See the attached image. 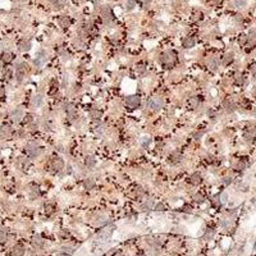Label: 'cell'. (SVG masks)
I'll list each match as a JSON object with an SVG mask.
<instances>
[{
    "label": "cell",
    "instance_id": "cell-11",
    "mask_svg": "<svg viewBox=\"0 0 256 256\" xmlns=\"http://www.w3.org/2000/svg\"><path fill=\"white\" fill-rule=\"evenodd\" d=\"M195 44H196V40L193 37H186L184 40H183V48L184 49H191V48H193L195 46Z\"/></svg>",
    "mask_w": 256,
    "mask_h": 256
},
{
    "label": "cell",
    "instance_id": "cell-29",
    "mask_svg": "<svg viewBox=\"0 0 256 256\" xmlns=\"http://www.w3.org/2000/svg\"><path fill=\"white\" fill-rule=\"evenodd\" d=\"M91 118L94 119V121H99V119L101 118V111L100 110H92L91 111Z\"/></svg>",
    "mask_w": 256,
    "mask_h": 256
},
{
    "label": "cell",
    "instance_id": "cell-12",
    "mask_svg": "<svg viewBox=\"0 0 256 256\" xmlns=\"http://www.w3.org/2000/svg\"><path fill=\"white\" fill-rule=\"evenodd\" d=\"M255 45H256V33L255 32H252V33H250L249 36H247V42H246V46H249V48H255Z\"/></svg>",
    "mask_w": 256,
    "mask_h": 256
},
{
    "label": "cell",
    "instance_id": "cell-25",
    "mask_svg": "<svg viewBox=\"0 0 256 256\" xmlns=\"http://www.w3.org/2000/svg\"><path fill=\"white\" fill-rule=\"evenodd\" d=\"M83 184H85V188H86V189H92V188L95 187V181L92 179V178H88V179L85 181Z\"/></svg>",
    "mask_w": 256,
    "mask_h": 256
},
{
    "label": "cell",
    "instance_id": "cell-19",
    "mask_svg": "<svg viewBox=\"0 0 256 256\" xmlns=\"http://www.w3.org/2000/svg\"><path fill=\"white\" fill-rule=\"evenodd\" d=\"M233 59H234V55H233V53H228V54H226L224 55V58H223V65H229L232 61H233Z\"/></svg>",
    "mask_w": 256,
    "mask_h": 256
},
{
    "label": "cell",
    "instance_id": "cell-2",
    "mask_svg": "<svg viewBox=\"0 0 256 256\" xmlns=\"http://www.w3.org/2000/svg\"><path fill=\"white\" fill-rule=\"evenodd\" d=\"M174 60H176V54L173 51H164L161 54L160 56V61L163 65H165V67H170V65H173Z\"/></svg>",
    "mask_w": 256,
    "mask_h": 256
},
{
    "label": "cell",
    "instance_id": "cell-37",
    "mask_svg": "<svg viewBox=\"0 0 256 256\" xmlns=\"http://www.w3.org/2000/svg\"><path fill=\"white\" fill-rule=\"evenodd\" d=\"M209 68H210V69H213V71H216V68H218V63H216L215 60L209 61Z\"/></svg>",
    "mask_w": 256,
    "mask_h": 256
},
{
    "label": "cell",
    "instance_id": "cell-47",
    "mask_svg": "<svg viewBox=\"0 0 256 256\" xmlns=\"http://www.w3.org/2000/svg\"><path fill=\"white\" fill-rule=\"evenodd\" d=\"M213 236H214V231L211 229V232H208V233H206V236H205V238H206V239H209V238H211Z\"/></svg>",
    "mask_w": 256,
    "mask_h": 256
},
{
    "label": "cell",
    "instance_id": "cell-24",
    "mask_svg": "<svg viewBox=\"0 0 256 256\" xmlns=\"http://www.w3.org/2000/svg\"><path fill=\"white\" fill-rule=\"evenodd\" d=\"M151 208H153V200H146L145 202H142V205H141V210H143V211L150 210Z\"/></svg>",
    "mask_w": 256,
    "mask_h": 256
},
{
    "label": "cell",
    "instance_id": "cell-43",
    "mask_svg": "<svg viewBox=\"0 0 256 256\" xmlns=\"http://www.w3.org/2000/svg\"><path fill=\"white\" fill-rule=\"evenodd\" d=\"M145 69L146 68H145V65H143V64H138L137 65V72L138 73H143V72H145Z\"/></svg>",
    "mask_w": 256,
    "mask_h": 256
},
{
    "label": "cell",
    "instance_id": "cell-20",
    "mask_svg": "<svg viewBox=\"0 0 256 256\" xmlns=\"http://www.w3.org/2000/svg\"><path fill=\"white\" fill-rule=\"evenodd\" d=\"M59 25L61 27H68L71 26V18L67 17V15H61V17L59 18Z\"/></svg>",
    "mask_w": 256,
    "mask_h": 256
},
{
    "label": "cell",
    "instance_id": "cell-14",
    "mask_svg": "<svg viewBox=\"0 0 256 256\" xmlns=\"http://www.w3.org/2000/svg\"><path fill=\"white\" fill-rule=\"evenodd\" d=\"M42 100H44V98H42V95L41 94H36L32 98V105L35 106V108H38L42 104Z\"/></svg>",
    "mask_w": 256,
    "mask_h": 256
},
{
    "label": "cell",
    "instance_id": "cell-18",
    "mask_svg": "<svg viewBox=\"0 0 256 256\" xmlns=\"http://www.w3.org/2000/svg\"><path fill=\"white\" fill-rule=\"evenodd\" d=\"M25 254V247L21 245H15L13 247V256H22Z\"/></svg>",
    "mask_w": 256,
    "mask_h": 256
},
{
    "label": "cell",
    "instance_id": "cell-41",
    "mask_svg": "<svg viewBox=\"0 0 256 256\" xmlns=\"http://www.w3.org/2000/svg\"><path fill=\"white\" fill-rule=\"evenodd\" d=\"M36 196H38V188L32 187V189H31V197H36Z\"/></svg>",
    "mask_w": 256,
    "mask_h": 256
},
{
    "label": "cell",
    "instance_id": "cell-21",
    "mask_svg": "<svg viewBox=\"0 0 256 256\" xmlns=\"http://www.w3.org/2000/svg\"><path fill=\"white\" fill-rule=\"evenodd\" d=\"M101 15L104 18H111V15H113V12H111V9L109 7H103L101 8Z\"/></svg>",
    "mask_w": 256,
    "mask_h": 256
},
{
    "label": "cell",
    "instance_id": "cell-4",
    "mask_svg": "<svg viewBox=\"0 0 256 256\" xmlns=\"http://www.w3.org/2000/svg\"><path fill=\"white\" fill-rule=\"evenodd\" d=\"M126 104L132 109H135V108H137L140 104H141V99L138 98L137 95H132V96H128L126 99Z\"/></svg>",
    "mask_w": 256,
    "mask_h": 256
},
{
    "label": "cell",
    "instance_id": "cell-32",
    "mask_svg": "<svg viewBox=\"0 0 256 256\" xmlns=\"http://www.w3.org/2000/svg\"><path fill=\"white\" fill-rule=\"evenodd\" d=\"M245 168H246V163L243 160H238L237 164H236V169L237 170H243Z\"/></svg>",
    "mask_w": 256,
    "mask_h": 256
},
{
    "label": "cell",
    "instance_id": "cell-38",
    "mask_svg": "<svg viewBox=\"0 0 256 256\" xmlns=\"http://www.w3.org/2000/svg\"><path fill=\"white\" fill-rule=\"evenodd\" d=\"M246 5V0H236V7L237 8H243Z\"/></svg>",
    "mask_w": 256,
    "mask_h": 256
},
{
    "label": "cell",
    "instance_id": "cell-40",
    "mask_svg": "<svg viewBox=\"0 0 256 256\" xmlns=\"http://www.w3.org/2000/svg\"><path fill=\"white\" fill-rule=\"evenodd\" d=\"M7 237V232L0 228V242H4V239Z\"/></svg>",
    "mask_w": 256,
    "mask_h": 256
},
{
    "label": "cell",
    "instance_id": "cell-33",
    "mask_svg": "<svg viewBox=\"0 0 256 256\" xmlns=\"http://www.w3.org/2000/svg\"><path fill=\"white\" fill-rule=\"evenodd\" d=\"M135 7H136V0H128L127 4H126L127 10H132Z\"/></svg>",
    "mask_w": 256,
    "mask_h": 256
},
{
    "label": "cell",
    "instance_id": "cell-39",
    "mask_svg": "<svg viewBox=\"0 0 256 256\" xmlns=\"http://www.w3.org/2000/svg\"><path fill=\"white\" fill-rule=\"evenodd\" d=\"M247 189H249V186H247L246 183H241L238 186V191H243V192H246Z\"/></svg>",
    "mask_w": 256,
    "mask_h": 256
},
{
    "label": "cell",
    "instance_id": "cell-35",
    "mask_svg": "<svg viewBox=\"0 0 256 256\" xmlns=\"http://www.w3.org/2000/svg\"><path fill=\"white\" fill-rule=\"evenodd\" d=\"M193 199H195V201L197 204H201V202H204V196L201 195V193H196L195 195V197H193Z\"/></svg>",
    "mask_w": 256,
    "mask_h": 256
},
{
    "label": "cell",
    "instance_id": "cell-36",
    "mask_svg": "<svg viewBox=\"0 0 256 256\" xmlns=\"http://www.w3.org/2000/svg\"><path fill=\"white\" fill-rule=\"evenodd\" d=\"M151 143V138L150 137H143L142 138V146L143 147H147Z\"/></svg>",
    "mask_w": 256,
    "mask_h": 256
},
{
    "label": "cell",
    "instance_id": "cell-56",
    "mask_svg": "<svg viewBox=\"0 0 256 256\" xmlns=\"http://www.w3.org/2000/svg\"><path fill=\"white\" fill-rule=\"evenodd\" d=\"M255 177H256V172H255Z\"/></svg>",
    "mask_w": 256,
    "mask_h": 256
},
{
    "label": "cell",
    "instance_id": "cell-3",
    "mask_svg": "<svg viewBox=\"0 0 256 256\" xmlns=\"http://www.w3.org/2000/svg\"><path fill=\"white\" fill-rule=\"evenodd\" d=\"M27 154H28L31 158H36L41 154V147L38 146L36 142H30L28 145H27Z\"/></svg>",
    "mask_w": 256,
    "mask_h": 256
},
{
    "label": "cell",
    "instance_id": "cell-31",
    "mask_svg": "<svg viewBox=\"0 0 256 256\" xmlns=\"http://www.w3.org/2000/svg\"><path fill=\"white\" fill-rule=\"evenodd\" d=\"M3 60L5 61V63H10V61L13 60V55H12L10 53H4L3 54Z\"/></svg>",
    "mask_w": 256,
    "mask_h": 256
},
{
    "label": "cell",
    "instance_id": "cell-9",
    "mask_svg": "<svg viewBox=\"0 0 256 256\" xmlns=\"http://www.w3.org/2000/svg\"><path fill=\"white\" fill-rule=\"evenodd\" d=\"M23 117H25V114H23L22 109H15V110L12 111V119H13L14 122H19Z\"/></svg>",
    "mask_w": 256,
    "mask_h": 256
},
{
    "label": "cell",
    "instance_id": "cell-34",
    "mask_svg": "<svg viewBox=\"0 0 256 256\" xmlns=\"http://www.w3.org/2000/svg\"><path fill=\"white\" fill-rule=\"evenodd\" d=\"M255 137V131H252V132H247V133H245V138H246V141H251Z\"/></svg>",
    "mask_w": 256,
    "mask_h": 256
},
{
    "label": "cell",
    "instance_id": "cell-8",
    "mask_svg": "<svg viewBox=\"0 0 256 256\" xmlns=\"http://www.w3.org/2000/svg\"><path fill=\"white\" fill-rule=\"evenodd\" d=\"M201 181H202V178H201V176L199 173H193V174H191V177H189V183L192 186H199L201 183Z\"/></svg>",
    "mask_w": 256,
    "mask_h": 256
},
{
    "label": "cell",
    "instance_id": "cell-17",
    "mask_svg": "<svg viewBox=\"0 0 256 256\" xmlns=\"http://www.w3.org/2000/svg\"><path fill=\"white\" fill-rule=\"evenodd\" d=\"M111 233H113V228H104L103 231H100L99 237L108 238V237H110V236H111Z\"/></svg>",
    "mask_w": 256,
    "mask_h": 256
},
{
    "label": "cell",
    "instance_id": "cell-6",
    "mask_svg": "<svg viewBox=\"0 0 256 256\" xmlns=\"http://www.w3.org/2000/svg\"><path fill=\"white\" fill-rule=\"evenodd\" d=\"M26 71H27V65L25 63H21L17 68H15V77H17V80L19 82H21L23 80V77L26 76Z\"/></svg>",
    "mask_w": 256,
    "mask_h": 256
},
{
    "label": "cell",
    "instance_id": "cell-10",
    "mask_svg": "<svg viewBox=\"0 0 256 256\" xmlns=\"http://www.w3.org/2000/svg\"><path fill=\"white\" fill-rule=\"evenodd\" d=\"M182 160V155L179 153H172L169 156V163L170 164H178Z\"/></svg>",
    "mask_w": 256,
    "mask_h": 256
},
{
    "label": "cell",
    "instance_id": "cell-28",
    "mask_svg": "<svg viewBox=\"0 0 256 256\" xmlns=\"http://www.w3.org/2000/svg\"><path fill=\"white\" fill-rule=\"evenodd\" d=\"M216 197L219 199V200H218V202H219V204H226V202H227V200H228V195H227L226 192L219 193V195L216 196Z\"/></svg>",
    "mask_w": 256,
    "mask_h": 256
},
{
    "label": "cell",
    "instance_id": "cell-54",
    "mask_svg": "<svg viewBox=\"0 0 256 256\" xmlns=\"http://www.w3.org/2000/svg\"><path fill=\"white\" fill-rule=\"evenodd\" d=\"M254 114H256V108H254Z\"/></svg>",
    "mask_w": 256,
    "mask_h": 256
},
{
    "label": "cell",
    "instance_id": "cell-55",
    "mask_svg": "<svg viewBox=\"0 0 256 256\" xmlns=\"http://www.w3.org/2000/svg\"><path fill=\"white\" fill-rule=\"evenodd\" d=\"M255 249H256V243H255Z\"/></svg>",
    "mask_w": 256,
    "mask_h": 256
},
{
    "label": "cell",
    "instance_id": "cell-48",
    "mask_svg": "<svg viewBox=\"0 0 256 256\" xmlns=\"http://www.w3.org/2000/svg\"><path fill=\"white\" fill-rule=\"evenodd\" d=\"M163 209H164V205H163V204H158V205H156V210H158V211H159V210L161 211Z\"/></svg>",
    "mask_w": 256,
    "mask_h": 256
},
{
    "label": "cell",
    "instance_id": "cell-26",
    "mask_svg": "<svg viewBox=\"0 0 256 256\" xmlns=\"http://www.w3.org/2000/svg\"><path fill=\"white\" fill-rule=\"evenodd\" d=\"M234 80H236V83L237 85H243L245 83V77H243L242 73H236Z\"/></svg>",
    "mask_w": 256,
    "mask_h": 256
},
{
    "label": "cell",
    "instance_id": "cell-30",
    "mask_svg": "<svg viewBox=\"0 0 256 256\" xmlns=\"http://www.w3.org/2000/svg\"><path fill=\"white\" fill-rule=\"evenodd\" d=\"M199 103H200L199 101V98H196V96H195V98H191V99L188 100V104H189V106H191V108H197Z\"/></svg>",
    "mask_w": 256,
    "mask_h": 256
},
{
    "label": "cell",
    "instance_id": "cell-23",
    "mask_svg": "<svg viewBox=\"0 0 256 256\" xmlns=\"http://www.w3.org/2000/svg\"><path fill=\"white\" fill-rule=\"evenodd\" d=\"M65 4V0H51V5L55 8V9H60L63 8Z\"/></svg>",
    "mask_w": 256,
    "mask_h": 256
},
{
    "label": "cell",
    "instance_id": "cell-53",
    "mask_svg": "<svg viewBox=\"0 0 256 256\" xmlns=\"http://www.w3.org/2000/svg\"><path fill=\"white\" fill-rule=\"evenodd\" d=\"M137 256H146V255H143V254H138Z\"/></svg>",
    "mask_w": 256,
    "mask_h": 256
},
{
    "label": "cell",
    "instance_id": "cell-46",
    "mask_svg": "<svg viewBox=\"0 0 256 256\" xmlns=\"http://www.w3.org/2000/svg\"><path fill=\"white\" fill-rule=\"evenodd\" d=\"M246 42H247V36H245V35H242V37H239V44L246 45Z\"/></svg>",
    "mask_w": 256,
    "mask_h": 256
},
{
    "label": "cell",
    "instance_id": "cell-27",
    "mask_svg": "<svg viewBox=\"0 0 256 256\" xmlns=\"http://www.w3.org/2000/svg\"><path fill=\"white\" fill-rule=\"evenodd\" d=\"M32 245L35 247H42V245H44V241H42L38 236H36V237H33V239H32Z\"/></svg>",
    "mask_w": 256,
    "mask_h": 256
},
{
    "label": "cell",
    "instance_id": "cell-1",
    "mask_svg": "<svg viewBox=\"0 0 256 256\" xmlns=\"http://www.w3.org/2000/svg\"><path fill=\"white\" fill-rule=\"evenodd\" d=\"M163 106H164V100H163L161 98L155 96V98H151L150 100H147V108H150L153 111L161 110Z\"/></svg>",
    "mask_w": 256,
    "mask_h": 256
},
{
    "label": "cell",
    "instance_id": "cell-45",
    "mask_svg": "<svg viewBox=\"0 0 256 256\" xmlns=\"http://www.w3.org/2000/svg\"><path fill=\"white\" fill-rule=\"evenodd\" d=\"M250 71H251V74H252L254 77H256V63H254L252 65H251Z\"/></svg>",
    "mask_w": 256,
    "mask_h": 256
},
{
    "label": "cell",
    "instance_id": "cell-52",
    "mask_svg": "<svg viewBox=\"0 0 256 256\" xmlns=\"http://www.w3.org/2000/svg\"><path fill=\"white\" fill-rule=\"evenodd\" d=\"M137 1H138V3H146L147 0H137Z\"/></svg>",
    "mask_w": 256,
    "mask_h": 256
},
{
    "label": "cell",
    "instance_id": "cell-5",
    "mask_svg": "<svg viewBox=\"0 0 256 256\" xmlns=\"http://www.w3.org/2000/svg\"><path fill=\"white\" fill-rule=\"evenodd\" d=\"M46 59H48V56H46V53L45 51H41L37 54V56H36V59H35V65H36L37 68H41V67H44V64L46 63Z\"/></svg>",
    "mask_w": 256,
    "mask_h": 256
},
{
    "label": "cell",
    "instance_id": "cell-15",
    "mask_svg": "<svg viewBox=\"0 0 256 256\" xmlns=\"http://www.w3.org/2000/svg\"><path fill=\"white\" fill-rule=\"evenodd\" d=\"M30 49H31L30 40H22L19 42V50H21V51H28Z\"/></svg>",
    "mask_w": 256,
    "mask_h": 256
},
{
    "label": "cell",
    "instance_id": "cell-42",
    "mask_svg": "<svg viewBox=\"0 0 256 256\" xmlns=\"http://www.w3.org/2000/svg\"><path fill=\"white\" fill-rule=\"evenodd\" d=\"M45 211L48 213V214H51V213L54 211V206H53V205H46V206H45Z\"/></svg>",
    "mask_w": 256,
    "mask_h": 256
},
{
    "label": "cell",
    "instance_id": "cell-7",
    "mask_svg": "<svg viewBox=\"0 0 256 256\" xmlns=\"http://www.w3.org/2000/svg\"><path fill=\"white\" fill-rule=\"evenodd\" d=\"M51 168H53L54 172H60V170L64 168V161H63V159H60V158L53 159V161H51Z\"/></svg>",
    "mask_w": 256,
    "mask_h": 256
},
{
    "label": "cell",
    "instance_id": "cell-22",
    "mask_svg": "<svg viewBox=\"0 0 256 256\" xmlns=\"http://www.w3.org/2000/svg\"><path fill=\"white\" fill-rule=\"evenodd\" d=\"M65 110H67V114H68V117H69V119H71V121H73V119L77 117L76 109H74V106H73V105H68V108H67Z\"/></svg>",
    "mask_w": 256,
    "mask_h": 256
},
{
    "label": "cell",
    "instance_id": "cell-49",
    "mask_svg": "<svg viewBox=\"0 0 256 256\" xmlns=\"http://www.w3.org/2000/svg\"><path fill=\"white\" fill-rule=\"evenodd\" d=\"M224 184H229L231 182H232V178H224Z\"/></svg>",
    "mask_w": 256,
    "mask_h": 256
},
{
    "label": "cell",
    "instance_id": "cell-44",
    "mask_svg": "<svg viewBox=\"0 0 256 256\" xmlns=\"http://www.w3.org/2000/svg\"><path fill=\"white\" fill-rule=\"evenodd\" d=\"M1 133H3V135H7V136L9 135V133H10V129H9V127H8V126L3 127V129H1Z\"/></svg>",
    "mask_w": 256,
    "mask_h": 256
},
{
    "label": "cell",
    "instance_id": "cell-16",
    "mask_svg": "<svg viewBox=\"0 0 256 256\" xmlns=\"http://www.w3.org/2000/svg\"><path fill=\"white\" fill-rule=\"evenodd\" d=\"M223 106H224V109H226L227 111H233V110L236 109L234 103H233V101H231V100H224Z\"/></svg>",
    "mask_w": 256,
    "mask_h": 256
},
{
    "label": "cell",
    "instance_id": "cell-51",
    "mask_svg": "<svg viewBox=\"0 0 256 256\" xmlns=\"http://www.w3.org/2000/svg\"><path fill=\"white\" fill-rule=\"evenodd\" d=\"M56 256H69L67 252H61V254H59V255H56Z\"/></svg>",
    "mask_w": 256,
    "mask_h": 256
},
{
    "label": "cell",
    "instance_id": "cell-13",
    "mask_svg": "<svg viewBox=\"0 0 256 256\" xmlns=\"http://www.w3.org/2000/svg\"><path fill=\"white\" fill-rule=\"evenodd\" d=\"M85 164H86L87 168H94V166L96 165V159L95 156H92V155H88V156H86V159H85Z\"/></svg>",
    "mask_w": 256,
    "mask_h": 256
},
{
    "label": "cell",
    "instance_id": "cell-50",
    "mask_svg": "<svg viewBox=\"0 0 256 256\" xmlns=\"http://www.w3.org/2000/svg\"><path fill=\"white\" fill-rule=\"evenodd\" d=\"M26 118H27V122H28V123L32 122V115H30V114H28V115H26Z\"/></svg>",
    "mask_w": 256,
    "mask_h": 256
}]
</instances>
